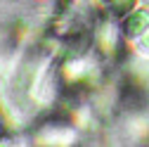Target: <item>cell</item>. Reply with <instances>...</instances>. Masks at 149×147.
<instances>
[{"instance_id":"1","label":"cell","mask_w":149,"mask_h":147,"mask_svg":"<svg viewBox=\"0 0 149 147\" xmlns=\"http://www.w3.org/2000/svg\"><path fill=\"white\" fill-rule=\"evenodd\" d=\"M149 29V10H135L133 14H128V19L123 24V31L128 38H137Z\"/></svg>"},{"instance_id":"2","label":"cell","mask_w":149,"mask_h":147,"mask_svg":"<svg viewBox=\"0 0 149 147\" xmlns=\"http://www.w3.org/2000/svg\"><path fill=\"white\" fill-rule=\"evenodd\" d=\"M135 7V0H109V12L114 17H125Z\"/></svg>"},{"instance_id":"4","label":"cell","mask_w":149,"mask_h":147,"mask_svg":"<svg viewBox=\"0 0 149 147\" xmlns=\"http://www.w3.org/2000/svg\"><path fill=\"white\" fill-rule=\"evenodd\" d=\"M104 3H109V0H104Z\"/></svg>"},{"instance_id":"3","label":"cell","mask_w":149,"mask_h":147,"mask_svg":"<svg viewBox=\"0 0 149 147\" xmlns=\"http://www.w3.org/2000/svg\"><path fill=\"white\" fill-rule=\"evenodd\" d=\"M142 45H144V48L149 50V29H147V31L142 33Z\"/></svg>"}]
</instances>
